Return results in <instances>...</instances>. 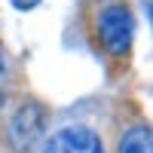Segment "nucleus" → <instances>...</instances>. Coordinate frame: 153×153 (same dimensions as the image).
Instances as JSON below:
<instances>
[{"mask_svg": "<svg viewBox=\"0 0 153 153\" xmlns=\"http://www.w3.org/2000/svg\"><path fill=\"white\" fill-rule=\"evenodd\" d=\"M46 129V110L37 101H25V104L12 113V120L6 126V141L16 153H28L40 144Z\"/></svg>", "mask_w": 153, "mask_h": 153, "instance_id": "obj_1", "label": "nucleus"}, {"mask_svg": "<svg viewBox=\"0 0 153 153\" xmlns=\"http://www.w3.org/2000/svg\"><path fill=\"white\" fill-rule=\"evenodd\" d=\"M132 34H135V19L132 9L123 3L104 6L98 12V40L104 43L110 55H126L132 46Z\"/></svg>", "mask_w": 153, "mask_h": 153, "instance_id": "obj_2", "label": "nucleus"}, {"mask_svg": "<svg viewBox=\"0 0 153 153\" xmlns=\"http://www.w3.org/2000/svg\"><path fill=\"white\" fill-rule=\"evenodd\" d=\"M43 153H104V141L89 126H65L46 138Z\"/></svg>", "mask_w": 153, "mask_h": 153, "instance_id": "obj_3", "label": "nucleus"}, {"mask_svg": "<svg viewBox=\"0 0 153 153\" xmlns=\"http://www.w3.org/2000/svg\"><path fill=\"white\" fill-rule=\"evenodd\" d=\"M117 153H153V129L150 126H132L120 138Z\"/></svg>", "mask_w": 153, "mask_h": 153, "instance_id": "obj_4", "label": "nucleus"}, {"mask_svg": "<svg viewBox=\"0 0 153 153\" xmlns=\"http://www.w3.org/2000/svg\"><path fill=\"white\" fill-rule=\"evenodd\" d=\"M9 3L16 6V9H34L37 3H40V0H9Z\"/></svg>", "mask_w": 153, "mask_h": 153, "instance_id": "obj_5", "label": "nucleus"}, {"mask_svg": "<svg viewBox=\"0 0 153 153\" xmlns=\"http://www.w3.org/2000/svg\"><path fill=\"white\" fill-rule=\"evenodd\" d=\"M144 9H147V19H150V25H153V0H144Z\"/></svg>", "mask_w": 153, "mask_h": 153, "instance_id": "obj_6", "label": "nucleus"}, {"mask_svg": "<svg viewBox=\"0 0 153 153\" xmlns=\"http://www.w3.org/2000/svg\"><path fill=\"white\" fill-rule=\"evenodd\" d=\"M0 71H3V68H0Z\"/></svg>", "mask_w": 153, "mask_h": 153, "instance_id": "obj_7", "label": "nucleus"}]
</instances>
